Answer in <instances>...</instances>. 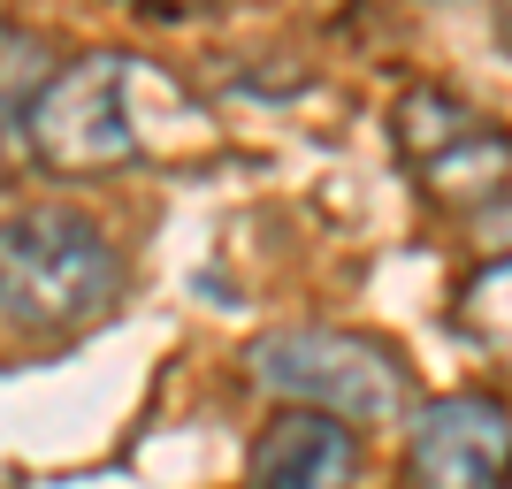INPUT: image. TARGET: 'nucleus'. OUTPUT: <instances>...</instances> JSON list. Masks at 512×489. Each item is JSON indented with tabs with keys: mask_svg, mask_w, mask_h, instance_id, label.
Segmentation results:
<instances>
[{
	"mask_svg": "<svg viewBox=\"0 0 512 489\" xmlns=\"http://www.w3.org/2000/svg\"><path fill=\"white\" fill-rule=\"evenodd\" d=\"M245 367L268 398L306 405V413H337L352 428H383L413 405L406 352L367 337V329H276L245 352Z\"/></svg>",
	"mask_w": 512,
	"mask_h": 489,
	"instance_id": "obj_2",
	"label": "nucleus"
},
{
	"mask_svg": "<svg viewBox=\"0 0 512 489\" xmlns=\"http://www.w3.org/2000/svg\"><path fill=\"white\" fill-rule=\"evenodd\" d=\"M474 130H482V115L444 85H413V92L390 100V146H398V161H406L413 176H421L436 153H451L459 138H474Z\"/></svg>",
	"mask_w": 512,
	"mask_h": 489,
	"instance_id": "obj_7",
	"label": "nucleus"
},
{
	"mask_svg": "<svg viewBox=\"0 0 512 489\" xmlns=\"http://www.w3.org/2000/svg\"><path fill=\"white\" fill-rule=\"evenodd\" d=\"M421 184L444 207H459V214H482V207H497V199H512V138L497 123H482L474 138H459L451 153H436L421 169Z\"/></svg>",
	"mask_w": 512,
	"mask_h": 489,
	"instance_id": "obj_6",
	"label": "nucleus"
},
{
	"mask_svg": "<svg viewBox=\"0 0 512 489\" xmlns=\"http://www.w3.org/2000/svg\"><path fill=\"white\" fill-rule=\"evenodd\" d=\"M138 69L130 54H85V62H62L54 77H39V92L23 100V146L31 161L54 176H107L146 153V130H138Z\"/></svg>",
	"mask_w": 512,
	"mask_h": 489,
	"instance_id": "obj_3",
	"label": "nucleus"
},
{
	"mask_svg": "<svg viewBox=\"0 0 512 489\" xmlns=\"http://www.w3.org/2000/svg\"><path fill=\"white\" fill-rule=\"evenodd\" d=\"M123 298V253L77 207H16L0 222V321L16 337L92 329Z\"/></svg>",
	"mask_w": 512,
	"mask_h": 489,
	"instance_id": "obj_1",
	"label": "nucleus"
},
{
	"mask_svg": "<svg viewBox=\"0 0 512 489\" xmlns=\"http://www.w3.org/2000/svg\"><path fill=\"white\" fill-rule=\"evenodd\" d=\"M497 31H505V39H512V0H497Z\"/></svg>",
	"mask_w": 512,
	"mask_h": 489,
	"instance_id": "obj_10",
	"label": "nucleus"
},
{
	"mask_svg": "<svg viewBox=\"0 0 512 489\" xmlns=\"http://www.w3.org/2000/svg\"><path fill=\"white\" fill-rule=\"evenodd\" d=\"M413 489H505L512 482V405L490 390H444L413 413Z\"/></svg>",
	"mask_w": 512,
	"mask_h": 489,
	"instance_id": "obj_4",
	"label": "nucleus"
},
{
	"mask_svg": "<svg viewBox=\"0 0 512 489\" xmlns=\"http://www.w3.org/2000/svg\"><path fill=\"white\" fill-rule=\"evenodd\" d=\"M352 474H360V436H352V421L291 405V413H276V421L260 428L245 489H352Z\"/></svg>",
	"mask_w": 512,
	"mask_h": 489,
	"instance_id": "obj_5",
	"label": "nucleus"
},
{
	"mask_svg": "<svg viewBox=\"0 0 512 489\" xmlns=\"http://www.w3.org/2000/svg\"><path fill=\"white\" fill-rule=\"evenodd\" d=\"M451 329L474 352H490V360L512 367V260H490L482 276H467V291L451 306Z\"/></svg>",
	"mask_w": 512,
	"mask_h": 489,
	"instance_id": "obj_8",
	"label": "nucleus"
},
{
	"mask_svg": "<svg viewBox=\"0 0 512 489\" xmlns=\"http://www.w3.org/2000/svg\"><path fill=\"white\" fill-rule=\"evenodd\" d=\"M130 8H146V16H199L207 0H130Z\"/></svg>",
	"mask_w": 512,
	"mask_h": 489,
	"instance_id": "obj_9",
	"label": "nucleus"
}]
</instances>
